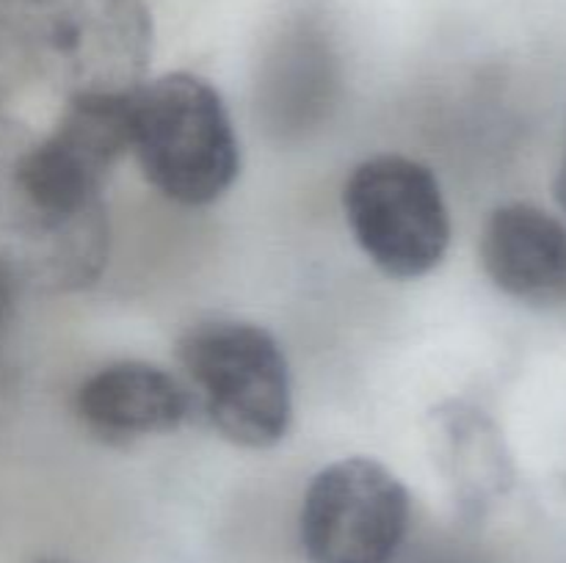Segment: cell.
I'll use <instances>...</instances> for the list:
<instances>
[{
  "mask_svg": "<svg viewBox=\"0 0 566 563\" xmlns=\"http://www.w3.org/2000/svg\"><path fill=\"white\" fill-rule=\"evenodd\" d=\"M481 265L492 285L512 298L536 304L566 298L564 224L534 204H503L481 235Z\"/></svg>",
  "mask_w": 566,
  "mask_h": 563,
  "instance_id": "ba28073f",
  "label": "cell"
},
{
  "mask_svg": "<svg viewBox=\"0 0 566 563\" xmlns=\"http://www.w3.org/2000/svg\"><path fill=\"white\" fill-rule=\"evenodd\" d=\"M33 59L36 55L28 42V33L20 25H14L9 17L0 14V99L25 77Z\"/></svg>",
  "mask_w": 566,
  "mask_h": 563,
  "instance_id": "30bf717a",
  "label": "cell"
},
{
  "mask_svg": "<svg viewBox=\"0 0 566 563\" xmlns=\"http://www.w3.org/2000/svg\"><path fill=\"white\" fill-rule=\"evenodd\" d=\"M22 274L9 254H0V334L9 329L11 318L17 309V296L22 290Z\"/></svg>",
  "mask_w": 566,
  "mask_h": 563,
  "instance_id": "8fae6325",
  "label": "cell"
},
{
  "mask_svg": "<svg viewBox=\"0 0 566 563\" xmlns=\"http://www.w3.org/2000/svg\"><path fill=\"white\" fill-rule=\"evenodd\" d=\"M177 359L216 431L238 447L265 450L293 419L287 359L269 329L247 320H202L177 342Z\"/></svg>",
  "mask_w": 566,
  "mask_h": 563,
  "instance_id": "7a4b0ae2",
  "label": "cell"
},
{
  "mask_svg": "<svg viewBox=\"0 0 566 563\" xmlns=\"http://www.w3.org/2000/svg\"><path fill=\"white\" fill-rule=\"evenodd\" d=\"M36 563H66V561H36Z\"/></svg>",
  "mask_w": 566,
  "mask_h": 563,
  "instance_id": "5bb4252c",
  "label": "cell"
},
{
  "mask_svg": "<svg viewBox=\"0 0 566 563\" xmlns=\"http://www.w3.org/2000/svg\"><path fill=\"white\" fill-rule=\"evenodd\" d=\"M130 97L70 94L48 138L28 144L17 160L11 196L17 215H77L105 208L103 185L130 149Z\"/></svg>",
  "mask_w": 566,
  "mask_h": 563,
  "instance_id": "277c9868",
  "label": "cell"
},
{
  "mask_svg": "<svg viewBox=\"0 0 566 563\" xmlns=\"http://www.w3.org/2000/svg\"><path fill=\"white\" fill-rule=\"evenodd\" d=\"M130 149L144 180L186 208L219 202L241 174L230 110L191 72H169L133 88Z\"/></svg>",
  "mask_w": 566,
  "mask_h": 563,
  "instance_id": "6da1fadb",
  "label": "cell"
},
{
  "mask_svg": "<svg viewBox=\"0 0 566 563\" xmlns=\"http://www.w3.org/2000/svg\"><path fill=\"white\" fill-rule=\"evenodd\" d=\"M556 199H558V204H562V208L566 210V158H564V163H562V169H558V177H556Z\"/></svg>",
  "mask_w": 566,
  "mask_h": 563,
  "instance_id": "7c38bea8",
  "label": "cell"
},
{
  "mask_svg": "<svg viewBox=\"0 0 566 563\" xmlns=\"http://www.w3.org/2000/svg\"><path fill=\"white\" fill-rule=\"evenodd\" d=\"M429 442L437 469L457 489L462 506L479 508L509 486L506 447L484 412L470 403H442L429 414Z\"/></svg>",
  "mask_w": 566,
  "mask_h": 563,
  "instance_id": "9c48e42d",
  "label": "cell"
},
{
  "mask_svg": "<svg viewBox=\"0 0 566 563\" xmlns=\"http://www.w3.org/2000/svg\"><path fill=\"white\" fill-rule=\"evenodd\" d=\"M75 412L105 445H133L180 428L191 414V392L158 364L130 359L105 364L83 381Z\"/></svg>",
  "mask_w": 566,
  "mask_h": 563,
  "instance_id": "52a82bcc",
  "label": "cell"
},
{
  "mask_svg": "<svg viewBox=\"0 0 566 563\" xmlns=\"http://www.w3.org/2000/svg\"><path fill=\"white\" fill-rule=\"evenodd\" d=\"M33 55L44 53L70 94H122L142 86L153 50L144 0H48L36 6Z\"/></svg>",
  "mask_w": 566,
  "mask_h": 563,
  "instance_id": "8992f818",
  "label": "cell"
},
{
  "mask_svg": "<svg viewBox=\"0 0 566 563\" xmlns=\"http://www.w3.org/2000/svg\"><path fill=\"white\" fill-rule=\"evenodd\" d=\"M343 210L365 257L390 279L431 274L451 246L440 180L403 155L363 160L343 188Z\"/></svg>",
  "mask_w": 566,
  "mask_h": 563,
  "instance_id": "3957f363",
  "label": "cell"
},
{
  "mask_svg": "<svg viewBox=\"0 0 566 563\" xmlns=\"http://www.w3.org/2000/svg\"><path fill=\"white\" fill-rule=\"evenodd\" d=\"M412 519L407 486L376 458L352 456L321 469L298 519L310 563H390Z\"/></svg>",
  "mask_w": 566,
  "mask_h": 563,
  "instance_id": "5b68a950",
  "label": "cell"
},
{
  "mask_svg": "<svg viewBox=\"0 0 566 563\" xmlns=\"http://www.w3.org/2000/svg\"><path fill=\"white\" fill-rule=\"evenodd\" d=\"M6 3H17V6H31V9H36V6L48 3V0H6Z\"/></svg>",
  "mask_w": 566,
  "mask_h": 563,
  "instance_id": "4fadbf2b",
  "label": "cell"
}]
</instances>
